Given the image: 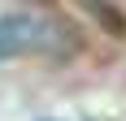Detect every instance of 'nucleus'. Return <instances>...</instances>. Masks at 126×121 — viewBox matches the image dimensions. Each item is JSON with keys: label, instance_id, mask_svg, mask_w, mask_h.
<instances>
[{"label": "nucleus", "instance_id": "nucleus-1", "mask_svg": "<svg viewBox=\"0 0 126 121\" xmlns=\"http://www.w3.org/2000/svg\"><path fill=\"white\" fill-rule=\"evenodd\" d=\"M44 30L48 26L39 22L35 13H4L0 17V60H13L22 56V52H31L35 43H44Z\"/></svg>", "mask_w": 126, "mask_h": 121}]
</instances>
